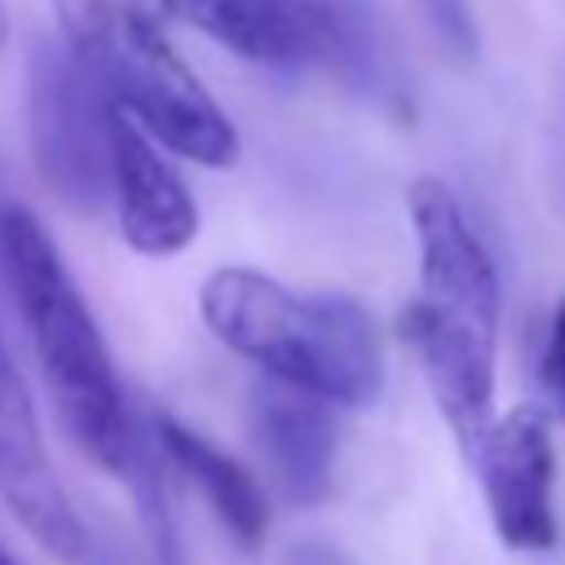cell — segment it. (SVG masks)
<instances>
[{
  "label": "cell",
  "mask_w": 565,
  "mask_h": 565,
  "mask_svg": "<svg viewBox=\"0 0 565 565\" xmlns=\"http://www.w3.org/2000/svg\"><path fill=\"white\" fill-rule=\"evenodd\" d=\"M110 199L119 234L141 256H177L199 234V207L159 141L110 106Z\"/></svg>",
  "instance_id": "9"
},
{
  "label": "cell",
  "mask_w": 565,
  "mask_h": 565,
  "mask_svg": "<svg viewBox=\"0 0 565 565\" xmlns=\"http://www.w3.org/2000/svg\"><path fill=\"white\" fill-rule=\"evenodd\" d=\"M137 9H146L150 18H177V0H132Z\"/></svg>",
  "instance_id": "16"
},
{
  "label": "cell",
  "mask_w": 565,
  "mask_h": 565,
  "mask_svg": "<svg viewBox=\"0 0 565 565\" xmlns=\"http://www.w3.org/2000/svg\"><path fill=\"white\" fill-rule=\"evenodd\" d=\"M0 274L71 441L106 472H124L137 446V424L102 327L40 216L13 199H0Z\"/></svg>",
  "instance_id": "2"
},
{
  "label": "cell",
  "mask_w": 565,
  "mask_h": 565,
  "mask_svg": "<svg viewBox=\"0 0 565 565\" xmlns=\"http://www.w3.org/2000/svg\"><path fill=\"white\" fill-rule=\"evenodd\" d=\"M9 44V18H4V4H0V49Z\"/></svg>",
  "instance_id": "17"
},
{
  "label": "cell",
  "mask_w": 565,
  "mask_h": 565,
  "mask_svg": "<svg viewBox=\"0 0 565 565\" xmlns=\"http://www.w3.org/2000/svg\"><path fill=\"white\" fill-rule=\"evenodd\" d=\"M278 565H353L340 547H331V543H291L287 552H282V561Z\"/></svg>",
  "instance_id": "15"
},
{
  "label": "cell",
  "mask_w": 565,
  "mask_h": 565,
  "mask_svg": "<svg viewBox=\"0 0 565 565\" xmlns=\"http://www.w3.org/2000/svg\"><path fill=\"white\" fill-rule=\"evenodd\" d=\"M31 154L44 185L75 212H97L110 199V102L79 57L35 44L26 62Z\"/></svg>",
  "instance_id": "5"
},
{
  "label": "cell",
  "mask_w": 565,
  "mask_h": 565,
  "mask_svg": "<svg viewBox=\"0 0 565 565\" xmlns=\"http://www.w3.org/2000/svg\"><path fill=\"white\" fill-rule=\"evenodd\" d=\"M150 437L168 455V463L181 468V477L207 499V508L221 516V525L243 547H256L265 534V521H269L260 481L238 459H230L221 446H212L203 433H194L190 424H181L172 415H150Z\"/></svg>",
  "instance_id": "11"
},
{
  "label": "cell",
  "mask_w": 565,
  "mask_h": 565,
  "mask_svg": "<svg viewBox=\"0 0 565 565\" xmlns=\"http://www.w3.org/2000/svg\"><path fill=\"white\" fill-rule=\"evenodd\" d=\"M406 212L419 243V296L402 309V335L459 450L472 455L494 419L499 269L441 177H415L406 185Z\"/></svg>",
  "instance_id": "1"
},
{
  "label": "cell",
  "mask_w": 565,
  "mask_h": 565,
  "mask_svg": "<svg viewBox=\"0 0 565 565\" xmlns=\"http://www.w3.org/2000/svg\"><path fill=\"white\" fill-rule=\"evenodd\" d=\"M150 441H154V437H141V433H137V446H132V455H128V463H124L119 477H128L132 490H137V512H141V521H146V534H150V547H154L159 565H185L181 539H177V530H172V512H168V499H163L159 459H154V446H150Z\"/></svg>",
  "instance_id": "12"
},
{
  "label": "cell",
  "mask_w": 565,
  "mask_h": 565,
  "mask_svg": "<svg viewBox=\"0 0 565 565\" xmlns=\"http://www.w3.org/2000/svg\"><path fill=\"white\" fill-rule=\"evenodd\" d=\"M0 499L18 516V525L57 561L79 565L88 556V525L62 494L35 402L0 340Z\"/></svg>",
  "instance_id": "7"
},
{
  "label": "cell",
  "mask_w": 565,
  "mask_h": 565,
  "mask_svg": "<svg viewBox=\"0 0 565 565\" xmlns=\"http://www.w3.org/2000/svg\"><path fill=\"white\" fill-rule=\"evenodd\" d=\"M199 313L225 349L331 406H366L384 388V349L353 296L291 291L265 269L221 265L203 278Z\"/></svg>",
  "instance_id": "3"
},
{
  "label": "cell",
  "mask_w": 565,
  "mask_h": 565,
  "mask_svg": "<svg viewBox=\"0 0 565 565\" xmlns=\"http://www.w3.org/2000/svg\"><path fill=\"white\" fill-rule=\"evenodd\" d=\"M252 437L291 503H322L335 477L331 402L296 384L269 380L252 397Z\"/></svg>",
  "instance_id": "10"
},
{
  "label": "cell",
  "mask_w": 565,
  "mask_h": 565,
  "mask_svg": "<svg viewBox=\"0 0 565 565\" xmlns=\"http://www.w3.org/2000/svg\"><path fill=\"white\" fill-rule=\"evenodd\" d=\"M437 40L455 53V57H472L477 53V35H472V18H468V0H419Z\"/></svg>",
  "instance_id": "14"
},
{
  "label": "cell",
  "mask_w": 565,
  "mask_h": 565,
  "mask_svg": "<svg viewBox=\"0 0 565 565\" xmlns=\"http://www.w3.org/2000/svg\"><path fill=\"white\" fill-rule=\"evenodd\" d=\"M539 380H543V393H547L556 419L565 424V296L556 300V309L547 318V335H543V353H539Z\"/></svg>",
  "instance_id": "13"
},
{
  "label": "cell",
  "mask_w": 565,
  "mask_h": 565,
  "mask_svg": "<svg viewBox=\"0 0 565 565\" xmlns=\"http://www.w3.org/2000/svg\"><path fill=\"white\" fill-rule=\"evenodd\" d=\"M477 463L490 525L512 552L556 547V446L552 415L534 402H521L494 415L468 455Z\"/></svg>",
  "instance_id": "6"
},
{
  "label": "cell",
  "mask_w": 565,
  "mask_h": 565,
  "mask_svg": "<svg viewBox=\"0 0 565 565\" xmlns=\"http://www.w3.org/2000/svg\"><path fill=\"white\" fill-rule=\"evenodd\" d=\"M177 18L252 66L349 62L353 35L331 0H177Z\"/></svg>",
  "instance_id": "8"
},
{
  "label": "cell",
  "mask_w": 565,
  "mask_h": 565,
  "mask_svg": "<svg viewBox=\"0 0 565 565\" xmlns=\"http://www.w3.org/2000/svg\"><path fill=\"white\" fill-rule=\"evenodd\" d=\"M57 31L79 66L97 79L110 106L146 128L163 150L230 168L238 159V128L172 53L163 31L132 0H49Z\"/></svg>",
  "instance_id": "4"
}]
</instances>
